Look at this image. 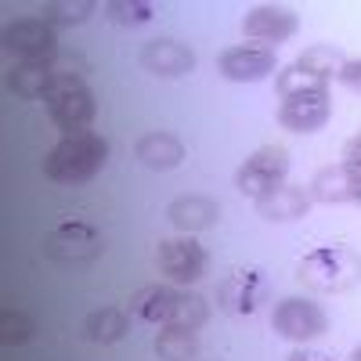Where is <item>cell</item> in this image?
I'll return each mask as SVG.
<instances>
[{
  "mask_svg": "<svg viewBox=\"0 0 361 361\" xmlns=\"http://www.w3.org/2000/svg\"><path fill=\"white\" fill-rule=\"evenodd\" d=\"M109 163V141L94 130L62 137L44 159V173L54 185H87Z\"/></svg>",
  "mask_w": 361,
  "mask_h": 361,
  "instance_id": "1",
  "label": "cell"
},
{
  "mask_svg": "<svg viewBox=\"0 0 361 361\" xmlns=\"http://www.w3.org/2000/svg\"><path fill=\"white\" fill-rule=\"evenodd\" d=\"M44 102H47L51 123L66 137L69 134H83L90 127V119H94V112H98L94 94H90V87L83 83V76L80 73H66V69H54V83H51Z\"/></svg>",
  "mask_w": 361,
  "mask_h": 361,
  "instance_id": "2",
  "label": "cell"
},
{
  "mask_svg": "<svg viewBox=\"0 0 361 361\" xmlns=\"http://www.w3.org/2000/svg\"><path fill=\"white\" fill-rule=\"evenodd\" d=\"M296 275L314 293H343L361 282V257L350 246H318L300 260Z\"/></svg>",
  "mask_w": 361,
  "mask_h": 361,
  "instance_id": "3",
  "label": "cell"
},
{
  "mask_svg": "<svg viewBox=\"0 0 361 361\" xmlns=\"http://www.w3.org/2000/svg\"><path fill=\"white\" fill-rule=\"evenodd\" d=\"M286 173H289V152H286V148H279V145H264V148H257V152L243 166H238L235 188L257 202L267 192L282 188L286 185Z\"/></svg>",
  "mask_w": 361,
  "mask_h": 361,
  "instance_id": "4",
  "label": "cell"
},
{
  "mask_svg": "<svg viewBox=\"0 0 361 361\" xmlns=\"http://www.w3.org/2000/svg\"><path fill=\"white\" fill-rule=\"evenodd\" d=\"M44 253L58 264H90L105 253V238L83 221H66L44 238Z\"/></svg>",
  "mask_w": 361,
  "mask_h": 361,
  "instance_id": "5",
  "label": "cell"
},
{
  "mask_svg": "<svg viewBox=\"0 0 361 361\" xmlns=\"http://www.w3.org/2000/svg\"><path fill=\"white\" fill-rule=\"evenodd\" d=\"M271 329H275L279 336L293 340V343H307V340H318L325 333L329 318L318 304H311V300L286 296L275 304V311H271Z\"/></svg>",
  "mask_w": 361,
  "mask_h": 361,
  "instance_id": "6",
  "label": "cell"
},
{
  "mask_svg": "<svg viewBox=\"0 0 361 361\" xmlns=\"http://www.w3.org/2000/svg\"><path fill=\"white\" fill-rule=\"evenodd\" d=\"M4 47L22 62H51L58 54V33L44 18H18L4 29Z\"/></svg>",
  "mask_w": 361,
  "mask_h": 361,
  "instance_id": "7",
  "label": "cell"
},
{
  "mask_svg": "<svg viewBox=\"0 0 361 361\" xmlns=\"http://www.w3.org/2000/svg\"><path fill=\"white\" fill-rule=\"evenodd\" d=\"M206 250L195 243V238H163L156 250V264L170 282L192 286L206 275Z\"/></svg>",
  "mask_w": 361,
  "mask_h": 361,
  "instance_id": "8",
  "label": "cell"
},
{
  "mask_svg": "<svg viewBox=\"0 0 361 361\" xmlns=\"http://www.w3.org/2000/svg\"><path fill=\"white\" fill-rule=\"evenodd\" d=\"M217 69L231 83H257V80L275 73V51L260 47V44H238V47L221 51Z\"/></svg>",
  "mask_w": 361,
  "mask_h": 361,
  "instance_id": "9",
  "label": "cell"
},
{
  "mask_svg": "<svg viewBox=\"0 0 361 361\" xmlns=\"http://www.w3.org/2000/svg\"><path fill=\"white\" fill-rule=\"evenodd\" d=\"M296 11L289 8H279V4H260V8H250L246 18H243V33L250 40H257L260 47H271L275 51V44L289 40L296 33Z\"/></svg>",
  "mask_w": 361,
  "mask_h": 361,
  "instance_id": "10",
  "label": "cell"
},
{
  "mask_svg": "<svg viewBox=\"0 0 361 361\" xmlns=\"http://www.w3.org/2000/svg\"><path fill=\"white\" fill-rule=\"evenodd\" d=\"M333 116V98L329 94H300V98H286L279 105V123L293 134H314L329 123Z\"/></svg>",
  "mask_w": 361,
  "mask_h": 361,
  "instance_id": "11",
  "label": "cell"
},
{
  "mask_svg": "<svg viewBox=\"0 0 361 361\" xmlns=\"http://www.w3.org/2000/svg\"><path fill=\"white\" fill-rule=\"evenodd\" d=\"M311 199L318 202H357L361 206V166L350 163H336V166H325L314 173L311 180Z\"/></svg>",
  "mask_w": 361,
  "mask_h": 361,
  "instance_id": "12",
  "label": "cell"
},
{
  "mask_svg": "<svg viewBox=\"0 0 361 361\" xmlns=\"http://www.w3.org/2000/svg\"><path fill=\"white\" fill-rule=\"evenodd\" d=\"M141 66L156 76H188L195 69V51L180 40H148L141 47Z\"/></svg>",
  "mask_w": 361,
  "mask_h": 361,
  "instance_id": "13",
  "label": "cell"
},
{
  "mask_svg": "<svg viewBox=\"0 0 361 361\" xmlns=\"http://www.w3.org/2000/svg\"><path fill=\"white\" fill-rule=\"evenodd\" d=\"M260 300H264L260 271H235L217 286V304L228 314H253Z\"/></svg>",
  "mask_w": 361,
  "mask_h": 361,
  "instance_id": "14",
  "label": "cell"
},
{
  "mask_svg": "<svg viewBox=\"0 0 361 361\" xmlns=\"http://www.w3.org/2000/svg\"><path fill=\"white\" fill-rule=\"evenodd\" d=\"M166 217L177 231H206L221 221V206L206 195H180L166 206Z\"/></svg>",
  "mask_w": 361,
  "mask_h": 361,
  "instance_id": "15",
  "label": "cell"
},
{
  "mask_svg": "<svg viewBox=\"0 0 361 361\" xmlns=\"http://www.w3.org/2000/svg\"><path fill=\"white\" fill-rule=\"evenodd\" d=\"M307 209H311V192L296 185H282L275 192H267L264 199H257V214L264 221H279V224L307 217Z\"/></svg>",
  "mask_w": 361,
  "mask_h": 361,
  "instance_id": "16",
  "label": "cell"
},
{
  "mask_svg": "<svg viewBox=\"0 0 361 361\" xmlns=\"http://www.w3.org/2000/svg\"><path fill=\"white\" fill-rule=\"evenodd\" d=\"M173 304H177V289H170V286H141L130 296L127 311H130V318H137L145 325H170Z\"/></svg>",
  "mask_w": 361,
  "mask_h": 361,
  "instance_id": "17",
  "label": "cell"
},
{
  "mask_svg": "<svg viewBox=\"0 0 361 361\" xmlns=\"http://www.w3.org/2000/svg\"><path fill=\"white\" fill-rule=\"evenodd\" d=\"M134 156L148 170H173V166L185 163V145H180L173 134H166V130H152V134H145L134 145Z\"/></svg>",
  "mask_w": 361,
  "mask_h": 361,
  "instance_id": "18",
  "label": "cell"
},
{
  "mask_svg": "<svg viewBox=\"0 0 361 361\" xmlns=\"http://www.w3.org/2000/svg\"><path fill=\"white\" fill-rule=\"evenodd\" d=\"M51 83H54V62H18L8 73V90L25 102L47 98Z\"/></svg>",
  "mask_w": 361,
  "mask_h": 361,
  "instance_id": "19",
  "label": "cell"
},
{
  "mask_svg": "<svg viewBox=\"0 0 361 361\" xmlns=\"http://www.w3.org/2000/svg\"><path fill=\"white\" fill-rule=\"evenodd\" d=\"M83 333L90 343H119L130 333V318L116 307H102V311H90L83 322Z\"/></svg>",
  "mask_w": 361,
  "mask_h": 361,
  "instance_id": "20",
  "label": "cell"
},
{
  "mask_svg": "<svg viewBox=\"0 0 361 361\" xmlns=\"http://www.w3.org/2000/svg\"><path fill=\"white\" fill-rule=\"evenodd\" d=\"M156 354H159V361H195V354H199L195 329L163 325L156 336Z\"/></svg>",
  "mask_w": 361,
  "mask_h": 361,
  "instance_id": "21",
  "label": "cell"
},
{
  "mask_svg": "<svg viewBox=\"0 0 361 361\" xmlns=\"http://www.w3.org/2000/svg\"><path fill=\"white\" fill-rule=\"evenodd\" d=\"M296 66L307 69V73H314L318 80L329 83L333 76H340V69L347 66V58H343V51L333 47V44H314V47H307L304 54L296 58Z\"/></svg>",
  "mask_w": 361,
  "mask_h": 361,
  "instance_id": "22",
  "label": "cell"
},
{
  "mask_svg": "<svg viewBox=\"0 0 361 361\" xmlns=\"http://www.w3.org/2000/svg\"><path fill=\"white\" fill-rule=\"evenodd\" d=\"M275 87H279V98H282V102H286V98H300V94H329V83L318 80V76L307 73V69H300L296 62L279 73Z\"/></svg>",
  "mask_w": 361,
  "mask_h": 361,
  "instance_id": "23",
  "label": "cell"
},
{
  "mask_svg": "<svg viewBox=\"0 0 361 361\" xmlns=\"http://www.w3.org/2000/svg\"><path fill=\"white\" fill-rule=\"evenodd\" d=\"M206 318H209L206 296H199V293H177V304H173V318H170V325L199 329V325H206Z\"/></svg>",
  "mask_w": 361,
  "mask_h": 361,
  "instance_id": "24",
  "label": "cell"
},
{
  "mask_svg": "<svg viewBox=\"0 0 361 361\" xmlns=\"http://www.w3.org/2000/svg\"><path fill=\"white\" fill-rule=\"evenodd\" d=\"M90 15H94L90 0H51V4H44V22L51 25H80Z\"/></svg>",
  "mask_w": 361,
  "mask_h": 361,
  "instance_id": "25",
  "label": "cell"
},
{
  "mask_svg": "<svg viewBox=\"0 0 361 361\" xmlns=\"http://www.w3.org/2000/svg\"><path fill=\"white\" fill-rule=\"evenodd\" d=\"M105 15L119 25H145L152 22L156 8L145 4V0H112V4H105Z\"/></svg>",
  "mask_w": 361,
  "mask_h": 361,
  "instance_id": "26",
  "label": "cell"
},
{
  "mask_svg": "<svg viewBox=\"0 0 361 361\" xmlns=\"http://www.w3.org/2000/svg\"><path fill=\"white\" fill-rule=\"evenodd\" d=\"M0 333H4V343L18 347V343H29V336H33V318H25L22 311H4V318H0Z\"/></svg>",
  "mask_w": 361,
  "mask_h": 361,
  "instance_id": "27",
  "label": "cell"
},
{
  "mask_svg": "<svg viewBox=\"0 0 361 361\" xmlns=\"http://www.w3.org/2000/svg\"><path fill=\"white\" fill-rule=\"evenodd\" d=\"M347 90H354V94H361V58H347V66L340 69L336 76Z\"/></svg>",
  "mask_w": 361,
  "mask_h": 361,
  "instance_id": "28",
  "label": "cell"
},
{
  "mask_svg": "<svg viewBox=\"0 0 361 361\" xmlns=\"http://www.w3.org/2000/svg\"><path fill=\"white\" fill-rule=\"evenodd\" d=\"M343 163H350V166H361V134H354V137L343 145Z\"/></svg>",
  "mask_w": 361,
  "mask_h": 361,
  "instance_id": "29",
  "label": "cell"
},
{
  "mask_svg": "<svg viewBox=\"0 0 361 361\" xmlns=\"http://www.w3.org/2000/svg\"><path fill=\"white\" fill-rule=\"evenodd\" d=\"M286 361H333V357L322 354V350H307V347H300V350H293Z\"/></svg>",
  "mask_w": 361,
  "mask_h": 361,
  "instance_id": "30",
  "label": "cell"
},
{
  "mask_svg": "<svg viewBox=\"0 0 361 361\" xmlns=\"http://www.w3.org/2000/svg\"><path fill=\"white\" fill-rule=\"evenodd\" d=\"M347 361H361V347H354V350H350V357H347Z\"/></svg>",
  "mask_w": 361,
  "mask_h": 361,
  "instance_id": "31",
  "label": "cell"
}]
</instances>
